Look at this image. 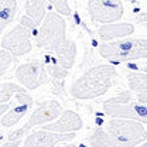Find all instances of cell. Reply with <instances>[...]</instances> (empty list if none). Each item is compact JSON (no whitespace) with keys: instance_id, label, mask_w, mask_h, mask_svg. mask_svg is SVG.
I'll use <instances>...</instances> for the list:
<instances>
[{"instance_id":"4fadbf2b","label":"cell","mask_w":147,"mask_h":147,"mask_svg":"<svg viewBox=\"0 0 147 147\" xmlns=\"http://www.w3.org/2000/svg\"><path fill=\"white\" fill-rule=\"evenodd\" d=\"M133 33H134V26L131 23H116V21L102 24V27L96 31L98 37L103 42L117 40V38H123V37H129Z\"/></svg>"},{"instance_id":"9a60e30c","label":"cell","mask_w":147,"mask_h":147,"mask_svg":"<svg viewBox=\"0 0 147 147\" xmlns=\"http://www.w3.org/2000/svg\"><path fill=\"white\" fill-rule=\"evenodd\" d=\"M17 9V0H0V33L14 20Z\"/></svg>"},{"instance_id":"3957f363","label":"cell","mask_w":147,"mask_h":147,"mask_svg":"<svg viewBox=\"0 0 147 147\" xmlns=\"http://www.w3.org/2000/svg\"><path fill=\"white\" fill-rule=\"evenodd\" d=\"M113 142V147L139 146L147 140V131L143 123L133 119L110 117L102 126Z\"/></svg>"},{"instance_id":"30bf717a","label":"cell","mask_w":147,"mask_h":147,"mask_svg":"<svg viewBox=\"0 0 147 147\" xmlns=\"http://www.w3.org/2000/svg\"><path fill=\"white\" fill-rule=\"evenodd\" d=\"M62 112V106L59 102L57 100H47V102H42L37 106L36 109L31 112L26 126L31 129L36 127V126H41L44 123H48V122H53L54 119H57Z\"/></svg>"},{"instance_id":"e0dca14e","label":"cell","mask_w":147,"mask_h":147,"mask_svg":"<svg viewBox=\"0 0 147 147\" xmlns=\"http://www.w3.org/2000/svg\"><path fill=\"white\" fill-rule=\"evenodd\" d=\"M18 92H26V88L14 82H0V103L9 102Z\"/></svg>"},{"instance_id":"6da1fadb","label":"cell","mask_w":147,"mask_h":147,"mask_svg":"<svg viewBox=\"0 0 147 147\" xmlns=\"http://www.w3.org/2000/svg\"><path fill=\"white\" fill-rule=\"evenodd\" d=\"M119 78L117 69L112 64H100L88 68L78 79H75L69 93L75 99H95L105 95L116 84Z\"/></svg>"},{"instance_id":"d4e9b609","label":"cell","mask_w":147,"mask_h":147,"mask_svg":"<svg viewBox=\"0 0 147 147\" xmlns=\"http://www.w3.org/2000/svg\"><path fill=\"white\" fill-rule=\"evenodd\" d=\"M136 68H139V69H140V71H143V72H147V64L142 65V67H136Z\"/></svg>"},{"instance_id":"603a6c76","label":"cell","mask_w":147,"mask_h":147,"mask_svg":"<svg viewBox=\"0 0 147 147\" xmlns=\"http://www.w3.org/2000/svg\"><path fill=\"white\" fill-rule=\"evenodd\" d=\"M10 109V105L7 103V102H3V103H0V117L7 112V110Z\"/></svg>"},{"instance_id":"52a82bcc","label":"cell","mask_w":147,"mask_h":147,"mask_svg":"<svg viewBox=\"0 0 147 147\" xmlns=\"http://www.w3.org/2000/svg\"><path fill=\"white\" fill-rule=\"evenodd\" d=\"M0 45L3 50L9 51L13 57H23L33 50L31 33L23 24L18 23L7 34L3 36Z\"/></svg>"},{"instance_id":"9c48e42d","label":"cell","mask_w":147,"mask_h":147,"mask_svg":"<svg viewBox=\"0 0 147 147\" xmlns=\"http://www.w3.org/2000/svg\"><path fill=\"white\" fill-rule=\"evenodd\" d=\"M75 139V131H54L47 129L33 130L26 136L23 144L26 147H53L68 143Z\"/></svg>"},{"instance_id":"2e32d148","label":"cell","mask_w":147,"mask_h":147,"mask_svg":"<svg viewBox=\"0 0 147 147\" xmlns=\"http://www.w3.org/2000/svg\"><path fill=\"white\" fill-rule=\"evenodd\" d=\"M24 10L28 17L40 24L47 14V0H26Z\"/></svg>"},{"instance_id":"5bb4252c","label":"cell","mask_w":147,"mask_h":147,"mask_svg":"<svg viewBox=\"0 0 147 147\" xmlns=\"http://www.w3.org/2000/svg\"><path fill=\"white\" fill-rule=\"evenodd\" d=\"M31 106V103H17L14 108H10L0 117V125L3 127H13L28 113Z\"/></svg>"},{"instance_id":"7402d4cb","label":"cell","mask_w":147,"mask_h":147,"mask_svg":"<svg viewBox=\"0 0 147 147\" xmlns=\"http://www.w3.org/2000/svg\"><path fill=\"white\" fill-rule=\"evenodd\" d=\"M134 96H136V99H137L139 102H142V103L147 105V91L146 92H142V93H136Z\"/></svg>"},{"instance_id":"8fae6325","label":"cell","mask_w":147,"mask_h":147,"mask_svg":"<svg viewBox=\"0 0 147 147\" xmlns=\"http://www.w3.org/2000/svg\"><path fill=\"white\" fill-rule=\"evenodd\" d=\"M84 126L81 116L74 110H62L61 115L53 122L41 125V129L54 130V131H78Z\"/></svg>"},{"instance_id":"ac0fdd59","label":"cell","mask_w":147,"mask_h":147,"mask_svg":"<svg viewBox=\"0 0 147 147\" xmlns=\"http://www.w3.org/2000/svg\"><path fill=\"white\" fill-rule=\"evenodd\" d=\"M45 67H47V72L50 74L54 79L57 81H64L68 75V69L62 68L61 65H58L57 62H45Z\"/></svg>"},{"instance_id":"cb8c5ba5","label":"cell","mask_w":147,"mask_h":147,"mask_svg":"<svg viewBox=\"0 0 147 147\" xmlns=\"http://www.w3.org/2000/svg\"><path fill=\"white\" fill-rule=\"evenodd\" d=\"M136 21H137V23H146L147 21V11L146 13H142L140 16H137V17H136Z\"/></svg>"},{"instance_id":"484cf974","label":"cell","mask_w":147,"mask_h":147,"mask_svg":"<svg viewBox=\"0 0 147 147\" xmlns=\"http://www.w3.org/2000/svg\"><path fill=\"white\" fill-rule=\"evenodd\" d=\"M125 1H129V3H134V1H137V0H125Z\"/></svg>"},{"instance_id":"8992f818","label":"cell","mask_w":147,"mask_h":147,"mask_svg":"<svg viewBox=\"0 0 147 147\" xmlns=\"http://www.w3.org/2000/svg\"><path fill=\"white\" fill-rule=\"evenodd\" d=\"M88 13L93 23L108 24L123 17L125 6L122 0H88Z\"/></svg>"},{"instance_id":"7c38bea8","label":"cell","mask_w":147,"mask_h":147,"mask_svg":"<svg viewBox=\"0 0 147 147\" xmlns=\"http://www.w3.org/2000/svg\"><path fill=\"white\" fill-rule=\"evenodd\" d=\"M75 58H76V44L69 38H65L55 51L47 54V61L57 62L58 65H61L68 71L74 67Z\"/></svg>"},{"instance_id":"7a4b0ae2","label":"cell","mask_w":147,"mask_h":147,"mask_svg":"<svg viewBox=\"0 0 147 147\" xmlns=\"http://www.w3.org/2000/svg\"><path fill=\"white\" fill-rule=\"evenodd\" d=\"M99 54L112 64L147 58V38H117L99 45Z\"/></svg>"},{"instance_id":"44dd1931","label":"cell","mask_w":147,"mask_h":147,"mask_svg":"<svg viewBox=\"0 0 147 147\" xmlns=\"http://www.w3.org/2000/svg\"><path fill=\"white\" fill-rule=\"evenodd\" d=\"M20 24H23L30 33H31V36H37V33H38V27H40V24H37L36 21L33 20L31 17H28L27 14L26 16H21L20 17V21H18Z\"/></svg>"},{"instance_id":"ffe728a7","label":"cell","mask_w":147,"mask_h":147,"mask_svg":"<svg viewBox=\"0 0 147 147\" xmlns=\"http://www.w3.org/2000/svg\"><path fill=\"white\" fill-rule=\"evenodd\" d=\"M53 7L55 9L57 13L62 16H71V7H69V0H47Z\"/></svg>"},{"instance_id":"d6986e66","label":"cell","mask_w":147,"mask_h":147,"mask_svg":"<svg viewBox=\"0 0 147 147\" xmlns=\"http://www.w3.org/2000/svg\"><path fill=\"white\" fill-rule=\"evenodd\" d=\"M13 55L6 50H0V78L11 68Z\"/></svg>"},{"instance_id":"ba28073f","label":"cell","mask_w":147,"mask_h":147,"mask_svg":"<svg viewBox=\"0 0 147 147\" xmlns=\"http://www.w3.org/2000/svg\"><path fill=\"white\" fill-rule=\"evenodd\" d=\"M14 75L20 85H23L28 91H34L48 81L47 67L42 61H30L18 65Z\"/></svg>"},{"instance_id":"5b68a950","label":"cell","mask_w":147,"mask_h":147,"mask_svg":"<svg viewBox=\"0 0 147 147\" xmlns=\"http://www.w3.org/2000/svg\"><path fill=\"white\" fill-rule=\"evenodd\" d=\"M67 38V23L62 14L57 11H48L44 20L40 23L36 36V45L44 48L47 53L55 51L59 44Z\"/></svg>"},{"instance_id":"277c9868","label":"cell","mask_w":147,"mask_h":147,"mask_svg":"<svg viewBox=\"0 0 147 147\" xmlns=\"http://www.w3.org/2000/svg\"><path fill=\"white\" fill-rule=\"evenodd\" d=\"M103 112L109 117L133 119L147 125V105L139 102L131 91H120L103 102Z\"/></svg>"}]
</instances>
